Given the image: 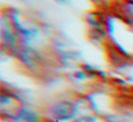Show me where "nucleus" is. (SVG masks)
Segmentation results:
<instances>
[{
    "label": "nucleus",
    "instance_id": "1",
    "mask_svg": "<svg viewBox=\"0 0 133 122\" xmlns=\"http://www.w3.org/2000/svg\"><path fill=\"white\" fill-rule=\"evenodd\" d=\"M109 14L133 29V0H109Z\"/></svg>",
    "mask_w": 133,
    "mask_h": 122
},
{
    "label": "nucleus",
    "instance_id": "2",
    "mask_svg": "<svg viewBox=\"0 0 133 122\" xmlns=\"http://www.w3.org/2000/svg\"><path fill=\"white\" fill-rule=\"evenodd\" d=\"M57 3H66L69 0H55Z\"/></svg>",
    "mask_w": 133,
    "mask_h": 122
}]
</instances>
